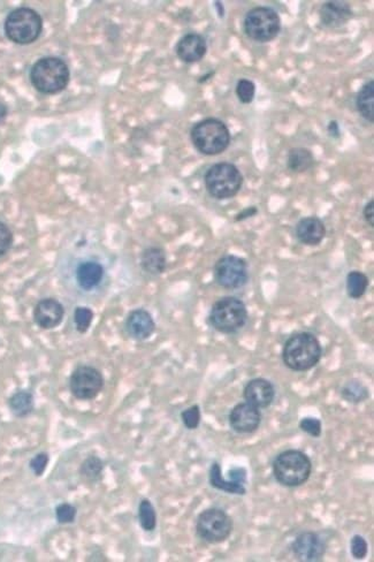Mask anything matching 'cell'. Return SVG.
Wrapping results in <instances>:
<instances>
[{
  "instance_id": "8d00e7d4",
  "label": "cell",
  "mask_w": 374,
  "mask_h": 562,
  "mask_svg": "<svg viewBox=\"0 0 374 562\" xmlns=\"http://www.w3.org/2000/svg\"><path fill=\"white\" fill-rule=\"evenodd\" d=\"M49 461H50V458H49V455H47L46 453H38L37 455H35V456L30 460L29 466H30V469H32V473H34L36 476L39 477L44 474V471L46 470Z\"/></svg>"
},
{
  "instance_id": "9a60e30c",
  "label": "cell",
  "mask_w": 374,
  "mask_h": 562,
  "mask_svg": "<svg viewBox=\"0 0 374 562\" xmlns=\"http://www.w3.org/2000/svg\"><path fill=\"white\" fill-rule=\"evenodd\" d=\"M65 309L59 301L46 297L39 301L34 309V320L36 325L43 330L56 329L63 322Z\"/></svg>"
},
{
  "instance_id": "7c38bea8",
  "label": "cell",
  "mask_w": 374,
  "mask_h": 562,
  "mask_svg": "<svg viewBox=\"0 0 374 562\" xmlns=\"http://www.w3.org/2000/svg\"><path fill=\"white\" fill-rule=\"evenodd\" d=\"M326 542L319 535L312 531L299 534L292 545V553L299 561H321L326 553Z\"/></svg>"
},
{
  "instance_id": "277c9868",
  "label": "cell",
  "mask_w": 374,
  "mask_h": 562,
  "mask_svg": "<svg viewBox=\"0 0 374 562\" xmlns=\"http://www.w3.org/2000/svg\"><path fill=\"white\" fill-rule=\"evenodd\" d=\"M190 137L194 146L206 156L220 155L230 146L232 139L226 123L216 118H208L196 123L192 127Z\"/></svg>"
},
{
  "instance_id": "d6986e66",
  "label": "cell",
  "mask_w": 374,
  "mask_h": 562,
  "mask_svg": "<svg viewBox=\"0 0 374 562\" xmlns=\"http://www.w3.org/2000/svg\"><path fill=\"white\" fill-rule=\"evenodd\" d=\"M296 237L305 246H318L326 237V227L321 219L311 216L301 219L296 225Z\"/></svg>"
},
{
  "instance_id": "e0dca14e",
  "label": "cell",
  "mask_w": 374,
  "mask_h": 562,
  "mask_svg": "<svg viewBox=\"0 0 374 562\" xmlns=\"http://www.w3.org/2000/svg\"><path fill=\"white\" fill-rule=\"evenodd\" d=\"M175 51L177 57L183 63H194L205 57L208 44L203 36L196 32H189L177 42Z\"/></svg>"
},
{
  "instance_id": "e575fe53",
  "label": "cell",
  "mask_w": 374,
  "mask_h": 562,
  "mask_svg": "<svg viewBox=\"0 0 374 562\" xmlns=\"http://www.w3.org/2000/svg\"><path fill=\"white\" fill-rule=\"evenodd\" d=\"M350 551H351L352 556H354L355 559H364V558H366V556H368V542H366L365 538L362 537V536L355 535V536L352 537L351 542H350Z\"/></svg>"
},
{
  "instance_id": "83f0119b",
  "label": "cell",
  "mask_w": 374,
  "mask_h": 562,
  "mask_svg": "<svg viewBox=\"0 0 374 562\" xmlns=\"http://www.w3.org/2000/svg\"><path fill=\"white\" fill-rule=\"evenodd\" d=\"M139 521L142 529L147 532H151L157 527L156 509L149 499H143L139 502Z\"/></svg>"
},
{
  "instance_id": "2e32d148",
  "label": "cell",
  "mask_w": 374,
  "mask_h": 562,
  "mask_svg": "<svg viewBox=\"0 0 374 562\" xmlns=\"http://www.w3.org/2000/svg\"><path fill=\"white\" fill-rule=\"evenodd\" d=\"M127 333L130 338L143 342L150 338L156 331V323L151 313L144 309L132 310L125 323Z\"/></svg>"
},
{
  "instance_id": "f1b7e54d",
  "label": "cell",
  "mask_w": 374,
  "mask_h": 562,
  "mask_svg": "<svg viewBox=\"0 0 374 562\" xmlns=\"http://www.w3.org/2000/svg\"><path fill=\"white\" fill-rule=\"evenodd\" d=\"M341 395L348 402L359 404L368 398V389L359 380H351L343 386Z\"/></svg>"
},
{
  "instance_id": "d4e9b609",
  "label": "cell",
  "mask_w": 374,
  "mask_h": 562,
  "mask_svg": "<svg viewBox=\"0 0 374 562\" xmlns=\"http://www.w3.org/2000/svg\"><path fill=\"white\" fill-rule=\"evenodd\" d=\"M8 407L16 417L28 416L34 411V396L30 392L18 391L8 399Z\"/></svg>"
},
{
  "instance_id": "484cf974",
  "label": "cell",
  "mask_w": 374,
  "mask_h": 562,
  "mask_svg": "<svg viewBox=\"0 0 374 562\" xmlns=\"http://www.w3.org/2000/svg\"><path fill=\"white\" fill-rule=\"evenodd\" d=\"M104 462L96 455L89 456L80 467V474L90 483H97L103 478Z\"/></svg>"
},
{
  "instance_id": "30bf717a",
  "label": "cell",
  "mask_w": 374,
  "mask_h": 562,
  "mask_svg": "<svg viewBox=\"0 0 374 562\" xmlns=\"http://www.w3.org/2000/svg\"><path fill=\"white\" fill-rule=\"evenodd\" d=\"M104 387V377L92 366H80L73 371L70 389L77 400H92Z\"/></svg>"
},
{
  "instance_id": "cb8c5ba5",
  "label": "cell",
  "mask_w": 374,
  "mask_h": 562,
  "mask_svg": "<svg viewBox=\"0 0 374 562\" xmlns=\"http://www.w3.org/2000/svg\"><path fill=\"white\" fill-rule=\"evenodd\" d=\"M315 157L306 148H292L288 152L287 166L294 173H303L313 166Z\"/></svg>"
},
{
  "instance_id": "f546056e",
  "label": "cell",
  "mask_w": 374,
  "mask_h": 562,
  "mask_svg": "<svg viewBox=\"0 0 374 562\" xmlns=\"http://www.w3.org/2000/svg\"><path fill=\"white\" fill-rule=\"evenodd\" d=\"M92 320H94V313L92 309L87 306H77L74 311V323L75 327L80 333H85L90 329Z\"/></svg>"
},
{
  "instance_id": "603a6c76",
  "label": "cell",
  "mask_w": 374,
  "mask_h": 562,
  "mask_svg": "<svg viewBox=\"0 0 374 562\" xmlns=\"http://www.w3.org/2000/svg\"><path fill=\"white\" fill-rule=\"evenodd\" d=\"M356 106H357L359 114L364 118L365 120L370 123H374L373 80L365 82L362 88L359 89L357 98H356Z\"/></svg>"
},
{
  "instance_id": "4dcf8cb0",
  "label": "cell",
  "mask_w": 374,
  "mask_h": 562,
  "mask_svg": "<svg viewBox=\"0 0 374 562\" xmlns=\"http://www.w3.org/2000/svg\"><path fill=\"white\" fill-rule=\"evenodd\" d=\"M236 96L242 104H250L256 95V85L251 80L241 79L237 81L235 88Z\"/></svg>"
},
{
  "instance_id": "836d02e7",
  "label": "cell",
  "mask_w": 374,
  "mask_h": 562,
  "mask_svg": "<svg viewBox=\"0 0 374 562\" xmlns=\"http://www.w3.org/2000/svg\"><path fill=\"white\" fill-rule=\"evenodd\" d=\"M299 429L304 431L305 433H308V436L319 438L321 436V431H323V424L318 418L305 417L299 422Z\"/></svg>"
},
{
  "instance_id": "6da1fadb",
  "label": "cell",
  "mask_w": 374,
  "mask_h": 562,
  "mask_svg": "<svg viewBox=\"0 0 374 562\" xmlns=\"http://www.w3.org/2000/svg\"><path fill=\"white\" fill-rule=\"evenodd\" d=\"M323 356V348L316 335L308 332L292 335L283 347V363L292 371H308L315 368Z\"/></svg>"
},
{
  "instance_id": "9c48e42d",
  "label": "cell",
  "mask_w": 374,
  "mask_h": 562,
  "mask_svg": "<svg viewBox=\"0 0 374 562\" xmlns=\"http://www.w3.org/2000/svg\"><path fill=\"white\" fill-rule=\"evenodd\" d=\"M233 527V520L220 508L205 509L196 522L197 535L210 544L223 543L230 538Z\"/></svg>"
},
{
  "instance_id": "1f68e13d",
  "label": "cell",
  "mask_w": 374,
  "mask_h": 562,
  "mask_svg": "<svg viewBox=\"0 0 374 562\" xmlns=\"http://www.w3.org/2000/svg\"><path fill=\"white\" fill-rule=\"evenodd\" d=\"M76 515H77V509L75 506L63 502L57 506L56 508V518L60 525H68L75 521Z\"/></svg>"
},
{
  "instance_id": "f35d334b",
  "label": "cell",
  "mask_w": 374,
  "mask_h": 562,
  "mask_svg": "<svg viewBox=\"0 0 374 562\" xmlns=\"http://www.w3.org/2000/svg\"><path fill=\"white\" fill-rule=\"evenodd\" d=\"M257 212L258 210L256 206L244 208L242 212H239V215L236 216L235 221H242L244 219L254 217V216L257 215Z\"/></svg>"
},
{
  "instance_id": "8992f818",
  "label": "cell",
  "mask_w": 374,
  "mask_h": 562,
  "mask_svg": "<svg viewBox=\"0 0 374 562\" xmlns=\"http://www.w3.org/2000/svg\"><path fill=\"white\" fill-rule=\"evenodd\" d=\"M4 28L10 41L16 44H30L41 36L43 20L36 11L20 7L8 14Z\"/></svg>"
},
{
  "instance_id": "d6a6232c",
  "label": "cell",
  "mask_w": 374,
  "mask_h": 562,
  "mask_svg": "<svg viewBox=\"0 0 374 562\" xmlns=\"http://www.w3.org/2000/svg\"><path fill=\"white\" fill-rule=\"evenodd\" d=\"M201 417V409L197 404L187 408L186 411L181 413V420H182L185 427L189 430H196L199 427Z\"/></svg>"
},
{
  "instance_id": "7a4b0ae2",
  "label": "cell",
  "mask_w": 374,
  "mask_h": 562,
  "mask_svg": "<svg viewBox=\"0 0 374 562\" xmlns=\"http://www.w3.org/2000/svg\"><path fill=\"white\" fill-rule=\"evenodd\" d=\"M70 72L67 63L57 57L42 58L30 70V81L36 90L54 95L63 92L70 83Z\"/></svg>"
},
{
  "instance_id": "ac0fdd59",
  "label": "cell",
  "mask_w": 374,
  "mask_h": 562,
  "mask_svg": "<svg viewBox=\"0 0 374 562\" xmlns=\"http://www.w3.org/2000/svg\"><path fill=\"white\" fill-rule=\"evenodd\" d=\"M243 396L248 404L257 408H268L275 398V389L268 379L255 378L244 387Z\"/></svg>"
},
{
  "instance_id": "ab89813d",
  "label": "cell",
  "mask_w": 374,
  "mask_h": 562,
  "mask_svg": "<svg viewBox=\"0 0 374 562\" xmlns=\"http://www.w3.org/2000/svg\"><path fill=\"white\" fill-rule=\"evenodd\" d=\"M328 132L330 136H332L334 139H339L341 132H339V126L337 120L330 121L328 126Z\"/></svg>"
},
{
  "instance_id": "3957f363",
  "label": "cell",
  "mask_w": 374,
  "mask_h": 562,
  "mask_svg": "<svg viewBox=\"0 0 374 562\" xmlns=\"http://www.w3.org/2000/svg\"><path fill=\"white\" fill-rule=\"evenodd\" d=\"M311 473V460L299 449L285 451L273 462L274 478L282 487H301L308 482Z\"/></svg>"
},
{
  "instance_id": "ffe728a7",
  "label": "cell",
  "mask_w": 374,
  "mask_h": 562,
  "mask_svg": "<svg viewBox=\"0 0 374 562\" xmlns=\"http://www.w3.org/2000/svg\"><path fill=\"white\" fill-rule=\"evenodd\" d=\"M104 277V269L97 262H83L77 266L76 270V280L79 282L80 287L83 289H92L101 284Z\"/></svg>"
},
{
  "instance_id": "8fae6325",
  "label": "cell",
  "mask_w": 374,
  "mask_h": 562,
  "mask_svg": "<svg viewBox=\"0 0 374 562\" xmlns=\"http://www.w3.org/2000/svg\"><path fill=\"white\" fill-rule=\"evenodd\" d=\"M214 278L221 287L236 289L248 282V266L244 259L235 255L221 257L214 266Z\"/></svg>"
},
{
  "instance_id": "4fadbf2b",
  "label": "cell",
  "mask_w": 374,
  "mask_h": 562,
  "mask_svg": "<svg viewBox=\"0 0 374 562\" xmlns=\"http://www.w3.org/2000/svg\"><path fill=\"white\" fill-rule=\"evenodd\" d=\"M261 414L259 408L242 402L236 404L230 414V425L237 433H252L259 427Z\"/></svg>"
},
{
  "instance_id": "d590c367",
  "label": "cell",
  "mask_w": 374,
  "mask_h": 562,
  "mask_svg": "<svg viewBox=\"0 0 374 562\" xmlns=\"http://www.w3.org/2000/svg\"><path fill=\"white\" fill-rule=\"evenodd\" d=\"M13 244V233L10 227L0 221V257L6 255Z\"/></svg>"
},
{
  "instance_id": "ba28073f",
  "label": "cell",
  "mask_w": 374,
  "mask_h": 562,
  "mask_svg": "<svg viewBox=\"0 0 374 562\" xmlns=\"http://www.w3.org/2000/svg\"><path fill=\"white\" fill-rule=\"evenodd\" d=\"M243 29L250 39L268 43L277 38L281 32V19L277 11L266 6H258L244 16Z\"/></svg>"
},
{
  "instance_id": "7402d4cb",
  "label": "cell",
  "mask_w": 374,
  "mask_h": 562,
  "mask_svg": "<svg viewBox=\"0 0 374 562\" xmlns=\"http://www.w3.org/2000/svg\"><path fill=\"white\" fill-rule=\"evenodd\" d=\"M210 484L214 489H220L223 492L230 494H237V496H244L247 492L244 483L237 482V480H226L221 474V468L219 463L214 462L210 469Z\"/></svg>"
},
{
  "instance_id": "5bb4252c",
  "label": "cell",
  "mask_w": 374,
  "mask_h": 562,
  "mask_svg": "<svg viewBox=\"0 0 374 562\" xmlns=\"http://www.w3.org/2000/svg\"><path fill=\"white\" fill-rule=\"evenodd\" d=\"M354 16L351 6L346 1H326L319 10V20L323 28L339 29L344 27Z\"/></svg>"
},
{
  "instance_id": "44dd1931",
  "label": "cell",
  "mask_w": 374,
  "mask_h": 562,
  "mask_svg": "<svg viewBox=\"0 0 374 562\" xmlns=\"http://www.w3.org/2000/svg\"><path fill=\"white\" fill-rule=\"evenodd\" d=\"M142 269L152 275H161L166 269V256L164 250L158 246L145 249L141 256Z\"/></svg>"
},
{
  "instance_id": "60d3db41",
  "label": "cell",
  "mask_w": 374,
  "mask_h": 562,
  "mask_svg": "<svg viewBox=\"0 0 374 562\" xmlns=\"http://www.w3.org/2000/svg\"><path fill=\"white\" fill-rule=\"evenodd\" d=\"M7 115V108L6 105L3 104L1 101H0V123L6 118Z\"/></svg>"
},
{
  "instance_id": "4316f807",
  "label": "cell",
  "mask_w": 374,
  "mask_h": 562,
  "mask_svg": "<svg viewBox=\"0 0 374 562\" xmlns=\"http://www.w3.org/2000/svg\"><path fill=\"white\" fill-rule=\"evenodd\" d=\"M368 278L361 271H351L347 275V292L354 300H359L368 291Z\"/></svg>"
},
{
  "instance_id": "52a82bcc",
  "label": "cell",
  "mask_w": 374,
  "mask_h": 562,
  "mask_svg": "<svg viewBox=\"0 0 374 562\" xmlns=\"http://www.w3.org/2000/svg\"><path fill=\"white\" fill-rule=\"evenodd\" d=\"M204 180L206 190L212 197L228 199L237 195L242 188L243 175L235 165L218 163L208 168Z\"/></svg>"
},
{
  "instance_id": "74e56055",
  "label": "cell",
  "mask_w": 374,
  "mask_h": 562,
  "mask_svg": "<svg viewBox=\"0 0 374 562\" xmlns=\"http://www.w3.org/2000/svg\"><path fill=\"white\" fill-rule=\"evenodd\" d=\"M374 201L373 199H370V202L365 206L364 210H363V216H364L365 220L370 225V227H374Z\"/></svg>"
},
{
  "instance_id": "5b68a950",
  "label": "cell",
  "mask_w": 374,
  "mask_h": 562,
  "mask_svg": "<svg viewBox=\"0 0 374 562\" xmlns=\"http://www.w3.org/2000/svg\"><path fill=\"white\" fill-rule=\"evenodd\" d=\"M246 304L234 296L221 297L212 306L208 320L214 330L230 335L242 329L248 322Z\"/></svg>"
}]
</instances>
